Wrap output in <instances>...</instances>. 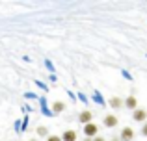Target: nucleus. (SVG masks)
Masks as SVG:
<instances>
[{"label":"nucleus","instance_id":"nucleus-7","mask_svg":"<svg viewBox=\"0 0 147 141\" xmlns=\"http://www.w3.org/2000/svg\"><path fill=\"white\" fill-rule=\"evenodd\" d=\"M110 106L114 110H119V108H123V106H125V100H123V98H119V97H112L110 98Z\"/></svg>","mask_w":147,"mask_h":141},{"label":"nucleus","instance_id":"nucleus-5","mask_svg":"<svg viewBox=\"0 0 147 141\" xmlns=\"http://www.w3.org/2000/svg\"><path fill=\"white\" fill-rule=\"evenodd\" d=\"M91 119H93V113H91L90 110H84V112L78 115V121H80L82 124H88V123H91Z\"/></svg>","mask_w":147,"mask_h":141},{"label":"nucleus","instance_id":"nucleus-10","mask_svg":"<svg viewBox=\"0 0 147 141\" xmlns=\"http://www.w3.org/2000/svg\"><path fill=\"white\" fill-rule=\"evenodd\" d=\"M37 136H49V128L47 126H39L37 128Z\"/></svg>","mask_w":147,"mask_h":141},{"label":"nucleus","instance_id":"nucleus-4","mask_svg":"<svg viewBox=\"0 0 147 141\" xmlns=\"http://www.w3.org/2000/svg\"><path fill=\"white\" fill-rule=\"evenodd\" d=\"M102 123H104V126H106V128H114L115 124L119 123V119L115 115H112V113H108V115H104V121H102Z\"/></svg>","mask_w":147,"mask_h":141},{"label":"nucleus","instance_id":"nucleus-11","mask_svg":"<svg viewBox=\"0 0 147 141\" xmlns=\"http://www.w3.org/2000/svg\"><path fill=\"white\" fill-rule=\"evenodd\" d=\"M47 141H61V138H60V136H49Z\"/></svg>","mask_w":147,"mask_h":141},{"label":"nucleus","instance_id":"nucleus-3","mask_svg":"<svg viewBox=\"0 0 147 141\" xmlns=\"http://www.w3.org/2000/svg\"><path fill=\"white\" fill-rule=\"evenodd\" d=\"M134 139V128L125 126L121 130V136H119V141H132Z\"/></svg>","mask_w":147,"mask_h":141},{"label":"nucleus","instance_id":"nucleus-13","mask_svg":"<svg viewBox=\"0 0 147 141\" xmlns=\"http://www.w3.org/2000/svg\"><path fill=\"white\" fill-rule=\"evenodd\" d=\"M93 141H104V138H97V136H95V138H93Z\"/></svg>","mask_w":147,"mask_h":141},{"label":"nucleus","instance_id":"nucleus-12","mask_svg":"<svg viewBox=\"0 0 147 141\" xmlns=\"http://www.w3.org/2000/svg\"><path fill=\"white\" fill-rule=\"evenodd\" d=\"M142 136L147 138V123H144V126H142Z\"/></svg>","mask_w":147,"mask_h":141},{"label":"nucleus","instance_id":"nucleus-16","mask_svg":"<svg viewBox=\"0 0 147 141\" xmlns=\"http://www.w3.org/2000/svg\"><path fill=\"white\" fill-rule=\"evenodd\" d=\"M30 141H37V139H30Z\"/></svg>","mask_w":147,"mask_h":141},{"label":"nucleus","instance_id":"nucleus-6","mask_svg":"<svg viewBox=\"0 0 147 141\" xmlns=\"http://www.w3.org/2000/svg\"><path fill=\"white\" fill-rule=\"evenodd\" d=\"M125 108L132 110V112L138 108V100H136V97H134V95H130V97H127V98H125Z\"/></svg>","mask_w":147,"mask_h":141},{"label":"nucleus","instance_id":"nucleus-15","mask_svg":"<svg viewBox=\"0 0 147 141\" xmlns=\"http://www.w3.org/2000/svg\"><path fill=\"white\" fill-rule=\"evenodd\" d=\"M110 141H119V139H117V138H115V139H110Z\"/></svg>","mask_w":147,"mask_h":141},{"label":"nucleus","instance_id":"nucleus-8","mask_svg":"<svg viewBox=\"0 0 147 141\" xmlns=\"http://www.w3.org/2000/svg\"><path fill=\"white\" fill-rule=\"evenodd\" d=\"M61 141H76V132L75 130H65L61 134Z\"/></svg>","mask_w":147,"mask_h":141},{"label":"nucleus","instance_id":"nucleus-14","mask_svg":"<svg viewBox=\"0 0 147 141\" xmlns=\"http://www.w3.org/2000/svg\"><path fill=\"white\" fill-rule=\"evenodd\" d=\"M84 141H93V139H91V138H86V139H84Z\"/></svg>","mask_w":147,"mask_h":141},{"label":"nucleus","instance_id":"nucleus-2","mask_svg":"<svg viewBox=\"0 0 147 141\" xmlns=\"http://www.w3.org/2000/svg\"><path fill=\"white\" fill-rule=\"evenodd\" d=\"M132 119H134V123H145L147 121V112L142 110V108H136L132 112Z\"/></svg>","mask_w":147,"mask_h":141},{"label":"nucleus","instance_id":"nucleus-1","mask_svg":"<svg viewBox=\"0 0 147 141\" xmlns=\"http://www.w3.org/2000/svg\"><path fill=\"white\" fill-rule=\"evenodd\" d=\"M97 132H99V126L95 123L84 124V134H86V138H91V139H93L95 136H97Z\"/></svg>","mask_w":147,"mask_h":141},{"label":"nucleus","instance_id":"nucleus-9","mask_svg":"<svg viewBox=\"0 0 147 141\" xmlns=\"http://www.w3.org/2000/svg\"><path fill=\"white\" fill-rule=\"evenodd\" d=\"M52 110H54V112H63V110H65V104H63V102H54V104H52Z\"/></svg>","mask_w":147,"mask_h":141}]
</instances>
